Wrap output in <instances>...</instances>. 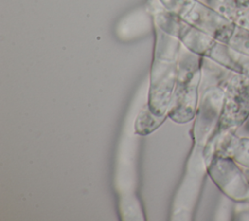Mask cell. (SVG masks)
<instances>
[{
	"mask_svg": "<svg viewBox=\"0 0 249 221\" xmlns=\"http://www.w3.org/2000/svg\"><path fill=\"white\" fill-rule=\"evenodd\" d=\"M249 116V77L231 72L227 81L225 102L220 128L223 130L235 129Z\"/></svg>",
	"mask_w": 249,
	"mask_h": 221,
	"instance_id": "cell-1",
	"label": "cell"
},
{
	"mask_svg": "<svg viewBox=\"0 0 249 221\" xmlns=\"http://www.w3.org/2000/svg\"><path fill=\"white\" fill-rule=\"evenodd\" d=\"M217 186L235 202H249V182L244 169L234 160L217 156L209 168Z\"/></svg>",
	"mask_w": 249,
	"mask_h": 221,
	"instance_id": "cell-2",
	"label": "cell"
},
{
	"mask_svg": "<svg viewBox=\"0 0 249 221\" xmlns=\"http://www.w3.org/2000/svg\"><path fill=\"white\" fill-rule=\"evenodd\" d=\"M181 18L223 43H228L236 25L234 21L198 0H195L188 12Z\"/></svg>",
	"mask_w": 249,
	"mask_h": 221,
	"instance_id": "cell-3",
	"label": "cell"
},
{
	"mask_svg": "<svg viewBox=\"0 0 249 221\" xmlns=\"http://www.w3.org/2000/svg\"><path fill=\"white\" fill-rule=\"evenodd\" d=\"M207 57L232 72L249 77V55L232 49L226 43L217 41Z\"/></svg>",
	"mask_w": 249,
	"mask_h": 221,
	"instance_id": "cell-4",
	"label": "cell"
},
{
	"mask_svg": "<svg viewBox=\"0 0 249 221\" xmlns=\"http://www.w3.org/2000/svg\"><path fill=\"white\" fill-rule=\"evenodd\" d=\"M218 156L230 157L242 167L249 168V138L228 133L223 142L221 154Z\"/></svg>",
	"mask_w": 249,
	"mask_h": 221,
	"instance_id": "cell-5",
	"label": "cell"
},
{
	"mask_svg": "<svg viewBox=\"0 0 249 221\" xmlns=\"http://www.w3.org/2000/svg\"><path fill=\"white\" fill-rule=\"evenodd\" d=\"M206 6L212 8L231 20H236L241 9L238 6L237 0H198Z\"/></svg>",
	"mask_w": 249,
	"mask_h": 221,
	"instance_id": "cell-6",
	"label": "cell"
},
{
	"mask_svg": "<svg viewBox=\"0 0 249 221\" xmlns=\"http://www.w3.org/2000/svg\"><path fill=\"white\" fill-rule=\"evenodd\" d=\"M226 44L232 49L249 55V31L236 24L231 38Z\"/></svg>",
	"mask_w": 249,
	"mask_h": 221,
	"instance_id": "cell-7",
	"label": "cell"
},
{
	"mask_svg": "<svg viewBox=\"0 0 249 221\" xmlns=\"http://www.w3.org/2000/svg\"><path fill=\"white\" fill-rule=\"evenodd\" d=\"M162 6L180 17L184 16L191 8L195 0H160Z\"/></svg>",
	"mask_w": 249,
	"mask_h": 221,
	"instance_id": "cell-8",
	"label": "cell"
},
{
	"mask_svg": "<svg viewBox=\"0 0 249 221\" xmlns=\"http://www.w3.org/2000/svg\"><path fill=\"white\" fill-rule=\"evenodd\" d=\"M235 24L249 31V6L239 13L235 20Z\"/></svg>",
	"mask_w": 249,
	"mask_h": 221,
	"instance_id": "cell-9",
	"label": "cell"
},
{
	"mask_svg": "<svg viewBox=\"0 0 249 221\" xmlns=\"http://www.w3.org/2000/svg\"><path fill=\"white\" fill-rule=\"evenodd\" d=\"M237 3H238L239 8L241 9V11L249 6V0H237Z\"/></svg>",
	"mask_w": 249,
	"mask_h": 221,
	"instance_id": "cell-10",
	"label": "cell"
},
{
	"mask_svg": "<svg viewBox=\"0 0 249 221\" xmlns=\"http://www.w3.org/2000/svg\"><path fill=\"white\" fill-rule=\"evenodd\" d=\"M243 169H244L245 175H246V177H247V180H248V182H249V168H245V167H243Z\"/></svg>",
	"mask_w": 249,
	"mask_h": 221,
	"instance_id": "cell-11",
	"label": "cell"
}]
</instances>
